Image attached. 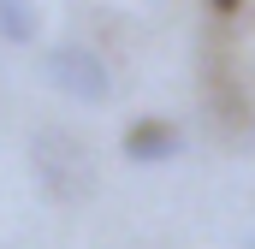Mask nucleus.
I'll return each instance as SVG.
<instances>
[{"label": "nucleus", "mask_w": 255, "mask_h": 249, "mask_svg": "<svg viewBox=\"0 0 255 249\" xmlns=\"http://www.w3.org/2000/svg\"><path fill=\"white\" fill-rule=\"evenodd\" d=\"M172 154H178V124L136 119L125 130V160H130V166H154V160H172Z\"/></svg>", "instance_id": "2"}, {"label": "nucleus", "mask_w": 255, "mask_h": 249, "mask_svg": "<svg viewBox=\"0 0 255 249\" xmlns=\"http://www.w3.org/2000/svg\"><path fill=\"white\" fill-rule=\"evenodd\" d=\"M0 36L6 42H36V6L30 0H0Z\"/></svg>", "instance_id": "3"}, {"label": "nucleus", "mask_w": 255, "mask_h": 249, "mask_svg": "<svg viewBox=\"0 0 255 249\" xmlns=\"http://www.w3.org/2000/svg\"><path fill=\"white\" fill-rule=\"evenodd\" d=\"M214 6H220V12H232V6H238V0H214Z\"/></svg>", "instance_id": "4"}, {"label": "nucleus", "mask_w": 255, "mask_h": 249, "mask_svg": "<svg viewBox=\"0 0 255 249\" xmlns=\"http://www.w3.org/2000/svg\"><path fill=\"white\" fill-rule=\"evenodd\" d=\"M42 77H48V89H60V95L83 101V107L113 101V71H107L101 54H89L83 42H60V48H48V54H42Z\"/></svg>", "instance_id": "1"}]
</instances>
